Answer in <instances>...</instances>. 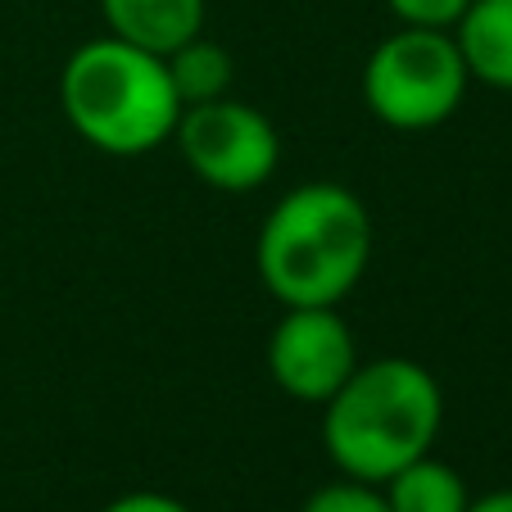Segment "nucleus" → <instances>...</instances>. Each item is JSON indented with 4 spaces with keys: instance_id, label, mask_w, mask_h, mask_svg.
<instances>
[{
    "instance_id": "obj_8",
    "label": "nucleus",
    "mask_w": 512,
    "mask_h": 512,
    "mask_svg": "<svg viewBox=\"0 0 512 512\" xmlns=\"http://www.w3.org/2000/svg\"><path fill=\"white\" fill-rule=\"evenodd\" d=\"M454 37L472 82L512 96V0H472Z\"/></svg>"
},
{
    "instance_id": "obj_10",
    "label": "nucleus",
    "mask_w": 512,
    "mask_h": 512,
    "mask_svg": "<svg viewBox=\"0 0 512 512\" xmlns=\"http://www.w3.org/2000/svg\"><path fill=\"white\" fill-rule=\"evenodd\" d=\"M168 64V78H173L177 100L186 105H204V100H218V96H232V55H227L218 41L191 37L186 46H177L173 55H164Z\"/></svg>"
},
{
    "instance_id": "obj_9",
    "label": "nucleus",
    "mask_w": 512,
    "mask_h": 512,
    "mask_svg": "<svg viewBox=\"0 0 512 512\" xmlns=\"http://www.w3.org/2000/svg\"><path fill=\"white\" fill-rule=\"evenodd\" d=\"M381 494H386L390 512H467L472 503L463 472L435 454H422L408 467H399L390 481H381Z\"/></svg>"
},
{
    "instance_id": "obj_2",
    "label": "nucleus",
    "mask_w": 512,
    "mask_h": 512,
    "mask_svg": "<svg viewBox=\"0 0 512 512\" xmlns=\"http://www.w3.org/2000/svg\"><path fill=\"white\" fill-rule=\"evenodd\" d=\"M372 263V213L349 186L304 182L268 209L254 268L281 309L345 304Z\"/></svg>"
},
{
    "instance_id": "obj_4",
    "label": "nucleus",
    "mask_w": 512,
    "mask_h": 512,
    "mask_svg": "<svg viewBox=\"0 0 512 512\" xmlns=\"http://www.w3.org/2000/svg\"><path fill=\"white\" fill-rule=\"evenodd\" d=\"M472 73L454 32L395 28L372 46L363 64V100L372 118L395 132L445 127L467 100Z\"/></svg>"
},
{
    "instance_id": "obj_11",
    "label": "nucleus",
    "mask_w": 512,
    "mask_h": 512,
    "mask_svg": "<svg viewBox=\"0 0 512 512\" xmlns=\"http://www.w3.org/2000/svg\"><path fill=\"white\" fill-rule=\"evenodd\" d=\"M300 512H390L381 485L372 481H354V476H336V481L318 485V490L304 499Z\"/></svg>"
},
{
    "instance_id": "obj_6",
    "label": "nucleus",
    "mask_w": 512,
    "mask_h": 512,
    "mask_svg": "<svg viewBox=\"0 0 512 512\" xmlns=\"http://www.w3.org/2000/svg\"><path fill=\"white\" fill-rule=\"evenodd\" d=\"M358 340L340 304H295L281 309L268 336V377L281 395L300 404H327L358 368Z\"/></svg>"
},
{
    "instance_id": "obj_1",
    "label": "nucleus",
    "mask_w": 512,
    "mask_h": 512,
    "mask_svg": "<svg viewBox=\"0 0 512 512\" xmlns=\"http://www.w3.org/2000/svg\"><path fill=\"white\" fill-rule=\"evenodd\" d=\"M445 426V390L417 358H368L322 404V449L340 476L390 481L399 467L431 454Z\"/></svg>"
},
{
    "instance_id": "obj_14",
    "label": "nucleus",
    "mask_w": 512,
    "mask_h": 512,
    "mask_svg": "<svg viewBox=\"0 0 512 512\" xmlns=\"http://www.w3.org/2000/svg\"><path fill=\"white\" fill-rule=\"evenodd\" d=\"M467 512H512V485H503V490H490V494H472Z\"/></svg>"
},
{
    "instance_id": "obj_3",
    "label": "nucleus",
    "mask_w": 512,
    "mask_h": 512,
    "mask_svg": "<svg viewBox=\"0 0 512 512\" xmlns=\"http://www.w3.org/2000/svg\"><path fill=\"white\" fill-rule=\"evenodd\" d=\"M64 123L100 155L136 159L173 141L182 100L164 55L136 50L118 37L82 41L59 68Z\"/></svg>"
},
{
    "instance_id": "obj_7",
    "label": "nucleus",
    "mask_w": 512,
    "mask_h": 512,
    "mask_svg": "<svg viewBox=\"0 0 512 512\" xmlns=\"http://www.w3.org/2000/svg\"><path fill=\"white\" fill-rule=\"evenodd\" d=\"M109 37L150 55H173L204 32V0H96Z\"/></svg>"
},
{
    "instance_id": "obj_12",
    "label": "nucleus",
    "mask_w": 512,
    "mask_h": 512,
    "mask_svg": "<svg viewBox=\"0 0 512 512\" xmlns=\"http://www.w3.org/2000/svg\"><path fill=\"white\" fill-rule=\"evenodd\" d=\"M472 0H386L390 19L399 28H435V32H454L458 19L467 14Z\"/></svg>"
},
{
    "instance_id": "obj_13",
    "label": "nucleus",
    "mask_w": 512,
    "mask_h": 512,
    "mask_svg": "<svg viewBox=\"0 0 512 512\" xmlns=\"http://www.w3.org/2000/svg\"><path fill=\"white\" fill-rule=\"evenodd\" d=\"M100 512H191V508L164 490H127L118 499H109Z\"/></svg>"
},
{
    "instance_id": "obj_5",
    "label": "nucleus",
    "mask_w": 512,
    "mask_h": 512,
    "mask_svg": "<svg viewBox=\"0 0 512 512\" xmlns=\"http://www.w3.org/2000/svg\"><path fill=\"white\" fill-rule=\"evenodd\" d=\"M173 145L182 164L223 195L259 191L281 164V136L272 118L236 96L186 105L173 127Z\"/></svg>"
}]
</instances>
